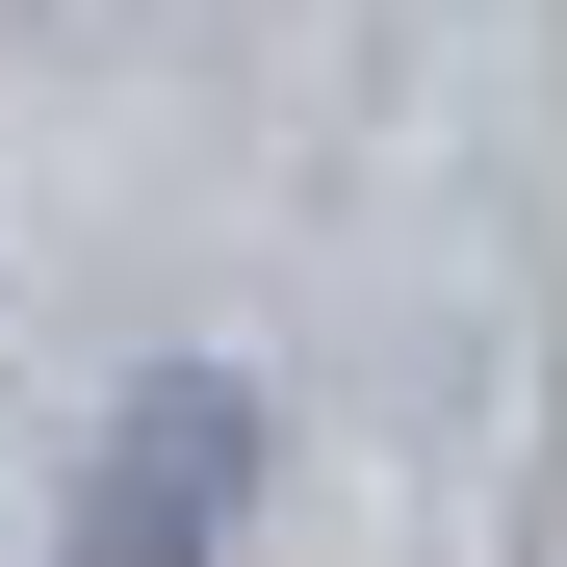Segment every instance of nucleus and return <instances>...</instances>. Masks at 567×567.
Listing matches in <instances>:
<instances>
[{"label":"nucleus","mask_w":567,"mask_h":567,"mask_svg":"<svg viewBox=\"0 0 567 567\" xmlns=\"http://www.w3.org/2000/svg\"><path fill=\"white\" fill-rule=\"evenodd\" d=\"M233 516H258V388L233 361H155V388L104 413V464H78L52 567H233Z\"/></svg>","instance_id":"nucleus-1"}]
</instances>
